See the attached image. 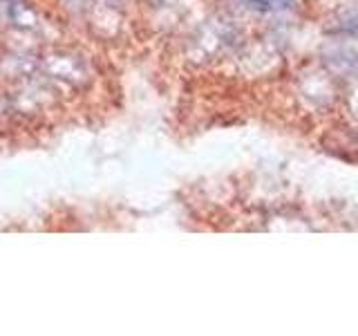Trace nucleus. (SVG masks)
<instances>
[{"label":"nucleus","mask_w":358,"mask_h":336,"mask_svg":"<svg viewBox=\"0 0 358 336\" xmlns=\"http://www.w3.org/2000/svg\"><path fill=\"white\" fill-rule=\"evenodd\" d=\"M246 5L255 11H287L296 5V0H246Z\"/></svg>","instance_id":"obj_1"}]
</instances>
